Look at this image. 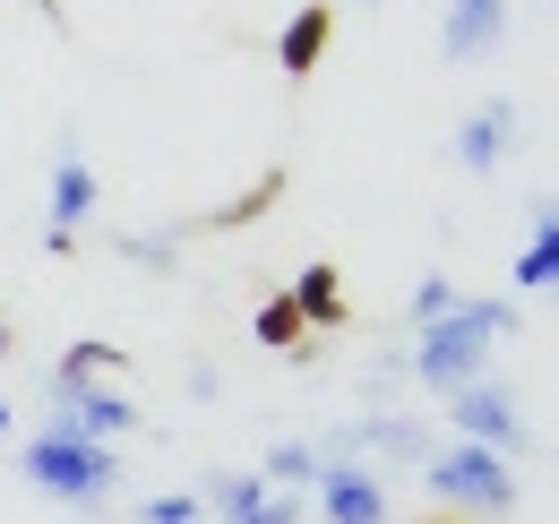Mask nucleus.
Segmentation results:
<instances>
[{
    "instance_id": "3",
    "label": "nucleus",
    "mask_w": 559,
    "mask_h": 524,
    "mask_svg": "<svg viewBox=\"0 0 559 524\" xmlns=\"http://www.w3.org/2000/svg\"><path fill=\"white\" fill-rule=\"evenodd\" d=\"M421 481H430V499L448 508V516H508L516 508V473L490 456V448H430V464H421Z\"/></svg>"
},
{
    "instance_id": "8",
    "label": "nucleus",
    "mask_w": 559,
    "mask_h": 524,
    "mask_svg": "<svg viewBox=\"0 0 559 524\" xmlns=\"http://www.w3.org/2000/svg\"><path fill=\"white\" fill-rule=\"evenodd\" d=\"M319 456H379V464H430V430H421L414 413H370V421H353V430H336Z\"/></svg>"
},
{
    "instance_id": "22",
    "label": "nucleus",
    "mask_w": 559,
    "mask_h": 524,
    "mask_svg": "<svg viewBox=\"0 0 559 524\" xmlns=\"http://www.w3.org/2000/svg\"><path fill=\"white\" fill-rule=\"evenodd\" d=\"M0 353H9V319H0Z\"/></svg>"
},
{
    "instance_id": "10",
    "label": "nucleus",
    "mask_w": 559,
    "mask_h": 524,
    "mask_svg": "<svg viewBox=\"0 0 559 524\" xmlns=\"http://www.w3.org/2000/svg\"><path fill=\"white\" fill-rule=\"evenodd\" d=\"M499 35H508V0H448V26H439L448 61H483L499 52Z\"/></svg>"
},
{
    "instance_id": "11",
    "label": "nucleus",
    "mask_w": 559,
    "mask_h": 524,
    "mask_svg": "<svg viewBox=\"0 0 559 524\" xmlns=\"http://www.w3.org/2000/svg\"><path fill=\"white\" fill-rule=\"evenodd\" d=\"M328 35H336V9H328V0L293 9V17H284V35H276V69H284V78H310L319 52H328Z\"/></svg>"
},
{
    "instance_id": "6",
    "label": "nucleus",
    "mask_w": 559,
    "mask_h": 524,
    "mask_svg": "<svg viewBox=\"0 0 559 524\" xmlns=\"http://www.w3.org/2000/svg\"><path fill=\"white\" fill-rule=\"evenodd\" d=\"M44 404H52V421H44V430H61V439H95V448H112L121 430H139V404L112 388V379L70 388V395H44Z\"/></svg>"
},
{
    "instance_id": "12",
    "label": "nucleus",
    "mask_w": 559,
    "mask_h": 524,
    "mask_svg": "<svg viewBox=\"0 0 559 524\" xmlns=\"http://www.w3.org/2000/svg\"><path fill=\"white\" fill-rule=\"evenodd\" d=\"M284 301H293V319H301V327H345V319H353V310H345V275H336L328 259L301 266Z\"/></svg>"
},
{
    "instance_id": "5",
    "label": "nucleus",
    "mask_w": 559,
    "mask_h": 524,
    "mask_svg": "<svg viewBox=\"0 0 559 524\" xmlns=\"http://www.w3.org/2000/svg\"><path fill=\"white\" fill-rule=\"evenodd\" d=\"M104 206V181H95V164L78 155V138H61V155H52V206H44V250L61 259L78 250V224Z\"/></svg>"
},
{
    "instance_id": "9",
    "label": "nucleus",
    "mask_w": 559,
    "mask_h": 524,
    "mask_svg": "<svg viewBox=\"0 0 559 524\" xmlns=\"http://www.w3.org/2000/svg\"><path fill=\"white\" fill-rule=\"evenodd\" d=\"M508 146H516V95H490L483 112L456 121V164H465V172H499Z\"/></svg>"
},
{
    "instance_id": "13",
    "label": "nucleus",
    "mask_w": 559,
    "mask_h": 524,
    "mask_svg": "<svg viewBox=\"0 0 559 524\" xmlns=\"http://www.w3.org/2000/svg\"><path fill=\"white\" fill-rule=\"evenodd\" d=\"M551 284H559V206L543 198L525 224V250H516V293H551Z\"/></svg>"
},
{
    "instance_id": "21",
    "label": "nucleus",
    "mask_w": 559,
    "mask_h": 524,
    "mask_svg": "<svg viewBox=\"0 0 559 524\" xmlns=\"http://www.w3.org/2000/svg\"><path fill=\"white\" fill-rule=\"evenodd\" d=\"M0 439H9V395H0Z\"/></svg>"
},
{
    "instance_id": "19",
    "label": "nucleus",
    "mask_w": 559,
    "mask_h": 524,
    "mask_svg": "<svg viewBox=\"0 0 559 524\" xmlns=\"http://www.w3.org/2000/svg\"><path fill=\"white\" fill-rule=\"evenodd\" d=\"M456 301H465V293H456L448 275H421V284H414V310H405V319H414V327H430V319H448Z\"/></svg>"
},
{
    "instance_id": "4",
    "label": "nucleus",
    "mask_w": 559,
    "mask_h": 524,
    "mask_svg": "<svg viewBox=\"0 0 559 524\" xmlns=\"http://www.w3.org/2000/svg\"><path fill=\"white\" fill-rule=\"evenodd\" d=\"M448 430H456L465 448H490L499 464L525 448V413H516V395L499 388V379H465V388H448Z\"/></svg>"
},
{
    "instance_id": "16",
    "label": "nucleus",
    "mask_w": 559,
    "mask_h": 524,
    "mask_svg": "<svg viewBox=\"0 0 559 524\" xmlns=\"http://www.w3.org/2000/svg\"><path fill=\"white\" fill-rule=\"evenodd\" d=\"M310 473H319V448H301V439H276L267 464H259V481H267V490H310Z\"/></svg>"
},
{
    "instance_id": "20",
    "label": "nucleus",
    "mask_w": 559,
    "mask_h": 524,
    "mask_svg": "<svg viewBox=\"0 0 559 524\" xmlns=\"http://www.w3.org/2000/svg\"><path fill=\"white\" fill-rule=\"evenodd\" d=\"M139 524H207V499H190V490H173V499H146Z\"/></svg>"
},
{
    "instance_id": "14",
    "label": "nucleus",
    "mask_w": 559,
    "mask_h": 524,
    "mask_svg": "<svg viewBox=\"0 0 559 524\" xmlns=\"http://www.w3.org/2000/svg\"><path fill=\"white\" fill-rule=\"evenodd\" d=\"M121 361H130V353H121V344H104V335H78L70 353H61V361H52V379H44V395H70V388H95V379H112V370H121Z\"/></svg>"
},
{
    "instance_id": "7",
    "label": "nucleus",
    "mask_w": 559,
    "mask_h": 524,
    "mask_svg": "<svg viewBox=\"0 0 559 524\" xmlns=\"http://www.w3.org/2000/svg\"><path fill=\"white\" fill-rule=\"evenodd\" d=\"M310 499L328 524H388V481L370 464H345V456H319L310 473Z\"/></svg>"
},
{
    "instance_id": "17",
    "label": "nucleus",
    "mask_w": 559,
    "mask_h": 524,
    "mask_svg": "<svg viewBox=\"0 0 559 524\" xmlns=\"http://www.w3.org/2000/svg\"><path fill=\"white\" fill-rule=\"evenodd\" d=\"M250 327H259V344H276V353H301V319H293V301H284V293L259 301V319H250Z\"/></svg>"
},
{
    "instance_id": "18",
    "label": "nucleus",
    "mask_w": 559,
    "mask_h": 524,
    "mask_svg": "<svg viewBox=\"0 0 559 524\" xmlns=\"http://www.w3.org/2000/svg\"><path fill=\"white\" fill-rule=\"evenodd\" d=\"M112 250H121L130 266H173L181 259V233H173V224H164V233H121Z\"/></svg>"
},
{
    "instance_id": "2",
    "label": "nucleus",
    "mask_w": 559,
    "mask_h": 524,
    "mask_svg": "<svg viewBox=\"0 0 559 524\" xmlns=\"http://www.w3.org/2000/svg\"><path fill=\"white\" fill-rule=\"evenodd\" d=\"M26 481L44 490V499H61V508H95L112 481H121V456L112 448H95V439H61V430H44V439H26Z\"/></svg>"
},
{
    "instance_id": "15",
    "label": "nucleus",
    "mask_w": 559,
    "mask_h": 524,
    "mask_svg": "<svg viewBox=\"0 0 559 524\" xmlns=\"http://www.w3.org/2000/svg\"><path fill=\"white\" fill-rule=\"evenodd\" d=\"M267 499H276V490H267L259 473H215V481H207V516L215 524H241L250 508H267Z\"/></svg>"
},
{
    "instance_id": "1",
    "label": "nucleus",
    "mask_w": 559,
    "mask_h": 524,
    "mask_svg": "<svg viewBox=\"0 0 559 524\" xmlns=\"http://www.w3.org/2000/svg\"><path fill=\"white\" fill-rule=\"evenodd\" d=\"M525 327V301H456L448 319H430V327L414 335V353H405V379H421V388H465V379H483L490 344L499 335Z\"/></svg>"
}]
</instances>
